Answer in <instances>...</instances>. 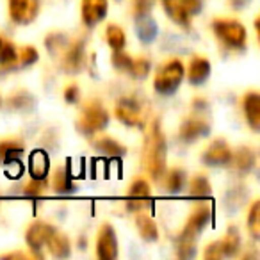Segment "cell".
I'll return each mask as SVG.
<instances>
[{
    "label": "cell",
    "instance_id": "obj_44",
    "mask_svg": "<svg viewBox=\"0 0 260 260\" xmlns=\"http://www.w3.org/2000/svg\"><path fill=\"white\" fill-rule=\"evenodd\" d=\"M23 253H11V255H4L2 258H23Z\"/></svg>",
    "mask_w": 260,
    "mask_h": 260
},
{
    "label": "cell",
    "instance_id": "obj_32",
    "mask_svg": "<svg viewBox=\"0 0 260 260\" xmlns=\"http://www.w3.org/2000/svg\"><path fill=\"white\" fill-rule=\"evenodd\" d=\"M246 223H248V228L253 237L258 239L260 237V202L251 203V207H249V210H248V219H246Z\"/></svg>",
    "mask_w": 260,
    "mask_h": 260
},
{
    "label": "cell",
    "instance_id": "obj_26",
    "mask_svg": "<svg viewBox=\"0 0 260 260\" xmlns=\"http://www.w3.org/2000/svg\"><path fill=\"white\" fill-rule=\"evenodd\" d=\"M15 64H18V50L11 41L0 38V66L9 68Z\"/></svg>",
    "mask_w": 260,
    "mask_h": 260
},
{
    "label": "cell",
    "instance_id": "obj_11",
    "mask_svg": "<svg viewBox=\"0 0 260 260\" xmlns=\"http://www.w3.org/2000/svg\"><path fill=\"white\" fill-rule=\"evenodd\" d=\"M107 0H82L80 13H82V23L86 27H94L107 15Z\"/></svg>",
    "mask_w": 260,
    "mask_h": 260
},
{
    "label": "cell",
    "instance_id": "obj_27",
    "mask_svg": "<svg viewBox=\"0 0 260 260\" xmlns=\"http://www.w3.org/2000/svg\"><path fill=\"white\" fill-rule=\"evenodd\" d=\"M230 164H234L241 173H248V171L255 166V153L249 148H241L239 152H235L234 155H232Z\"/></svg>",
    "mask_w": 260,
    "mask_h": 260
},
{
    "label": "cell",
    "instance_id": "obj_17",
    "mask_svg": "<svg viewBox=\"0 0 260 260\" xmlns=\"http://www.w3.org/2000/svg\"><path fill=\"white\" fill-rule=\"evenodd\" d=\"M136 32H138V38L143 43L150 45L155 41L157 34H159V27L150 15L136 16Z\"/></svg>",
    "mask_w": 260,
    "mask_h": 260
},
{
    "label": "cell",
    "instance_id": "obj_5",
    "mask_svg": "<svg viewBox=\"0 0 260 260\" xmlns=\"http://www.w3.org/2000/svg\"><path fill=\"white\" fill-rule=\"evenodd\" d=\"M210 219H212V207L209 203H200L198 207H194V210L189 216L187 223H185L184 230L180 234V239H192V241H196V237L202 234L203 228H207Z\"/></svg>",
    "mask_w": 260,
    "mask_h": 260
},
{
    "label": "cell",
    "instance_id": "obj_10",
    "mask_svg": "<svg viewBox=\"0 0 260 260\" xmlns=\"http://www.w3.org/2000/svg\"><path fill=\"white\" fill-rule=\"evenodd\" d=\"M232 155L234 152L230 150V146L226 145V141L223 139H217L214 141L212 145L207 148V152L203 153V164L210 168H223V166H228L232 162Z\"/></svg>",
    "mask_w": 260,
    "mask_h": 260
},
{
    "label": "cell",
    "instance_id": "obj_25",
    "mask_svg": "<svg viewBox=\"0 0 260 260\" xmlns=\"http://www.w3.org/2000/svg\"><path fill=\"white\" fill-rule=\"evenodd\" d=\"M221 248H223V256H235L241 249V237L235 226L228 228V234L221 239Z\"/></svg>",
    "mask_w": 260,
    "mask_h": 260
},
{
    "label": "cell",
    "instance_id": "obj_33",
    "mask_svg": "<svg viewBox=\"0 0 260 260\" xmlns=\"http://www.w3.org/2000/svg\"><path fill=\"white\" fill-rule=\"evenodd\" d=\"M150 68H152V64H150L148 59L138 57V59H132L130 68L126 73H128L130 77H134V79H145V77L150 73Z\"/></svg>",
    "mask_w": 260,
    "mask_h": 260
},
{
    "label": "cell",
    "instance_id": "obj_43",
    "mask_svg": "<svg viewBox=\"0 0 260 260\" xmlns=\"http://www.w3.org/2000/svg\"><path fill=\"white\" fill-rule=\"evenodd\" d=\"M249 2H251V0H230V6L235 9H242V8H246Z\"/></svg>",
    "mask_w": 260,
    "mask_h": 260
},
{
    "label": "cell",
    "instance_id": "obj_14",
    "mask_svg": "<svg viewBox=\"0 0 260 260\" xmlns=\"http://www.w3.org/2000/svg\"><path fill=\"white\" fill-rule=\"evenodd\" d=\"M210 77V62L207 57H196L191 59L189 62V70H187V79L192 86H202L207 82V79Z\"/></svg>",
    "mask_w": 260,
    "mask_h": 260
},
{
    "label": "cell",
    "instance_id": "obj_36",
    "mask_svg": "<svg viewBox=\"0 0 260 260\" xmlns=\"http://www.w3.org/2000/svg\"><path fill=\"white\" fill-rule=\"evenodd\" d=\"M47 178H43V180H38V178H32V180L29 182V184L25 185V194L27 196H32V198H38V196H41L45 191H47Z\"/></svg>",
    "mask_w": 260,
    "mask_h": 260
},
{
    "label": "cell",
    "instance_id": "obj_30",
    "mask_svg": "<svg viewBox=\"0 0 260 260\" xmlns=\"http://www.w3.org/2000/svg\"><path fill=\"white\" fill-rule=\"evenodd\" d=\"M150 194H152V189H150V184L145 180V178H138L130 184L128 187V198L134 200H150Z\"/></svg>",
    "mask_w": 260,
    "mask_h": 260
},
{
    "label": "cell",
    "instance_id": "obj_19",
    "mask_svg": "<svg viewBox=\"0 0 260 260\" xmlns=\"http://www.w3.org/2000/svg\"><path fill=\"white\" fill-rule=\"evenodd\" d=\"M48 170H50V160H48V155L43 150H36V152L30 153V160H29L30 177L38 178V180H43V178H47Z\"/></svg>",
    "mask_w": 260,
    "mask_h": 260
},
{
    "label": "cell",
    "instance_id": "obj_8",
    "mask_svg": "<svg viewBox=\"0 0 260 260\" xmlns=\"http://www.w3.org/2000/svg\"><path fill=\"white\" fill-rule=\"evenodd\" d=\"M96 255L100 260H114L118 256V237L112 224L104 223L96 237Z\"/></svg>",
    "mask_w": 260,
    "mask_h": 260
},
{
    "label": "cell",
    "instance_id": "obj_16",
    "mask_svg": "<svg viewBox=\"0 0 260 260\" xmlns=\"http://www.w3.org/2000/svg\"><path fill=\"white\" fill-rule=\"evenodd\" d=\"M82 64H84V43L82 41H77V43L68 45L64 59H62V68L68 73H77L80 72Z\"/></svg>",
    "mask_w": 260,
    "mask_h": 260
},
{
    "label": "cell",
    "instance_id": "obj_35",
    "mask_svg": "<svg viewBox=\"0 0 260 260\" xmlns=\"http://www.w3.org/2000/svg\"><path fill=\"white\" fill-rule=\"evenodd\" d=\"M196 253V241L192 239H180L178 241V248H177V255L178 258H191Z\"/></svg>",
    "mask_w": 260,
    "mask_h": 260
},
{
    "label": "cell",
    "instance_id": "obj_12",
    "mask_svg": "<svg viewBox=\"0 0 260 260\" xmlns=\"http://www.w3.org/2000/svg\"><path fill=\"white\" fill-rule=\"evenodd\" d=\"M210 132V125L202 118H189L180 125V139L184 143H194L196 139L205 138Z\"/></svg>",
    "mask_w": 260,
    "mask_h": 260
},
{
    "label": "cell",
    "instance_id": "obj_37",
    "mask_svg": "<svg viewBox=\"0 0 260 260\" xmlns=\"http://www.w3.org/2000/svg\"><path fill=\"white\" fill-rule=\"evenodd\" d=\"M130 62H132V57L126 55L123 50H114L112 54V66L119 72H128L130 68Z\"/></svg>",
    "mask_w": 260,
    "mask_h": 260
},
{
    "label": "cell",
    "instance_id": "obj_24",
    "mask_svg": "<svg viewBox=\"0 0 260 260\" xmlns=\"http://www.w3.org/2000/svg\"><path fill=\"white\" fill-rule=\"evenodd\" d=\"M189 194L192 198H200V200L209 198L212 194V185H210V182L203 175H196V177H192L189 180Z\"/></svg>",
    "mask_w": 260,
    "mask_h": 260
},
{
    "label": "cell",
    "instance_id": "obj_41",
    "mask_svg": "<svg viewBox=\"0 0 260 260\" xmlns=\"http://www.w3.org/2000/svg\"><path fill=\"white\" fill-rule=\"evenodd\" d=\"M150 200H134V198H128V202H126V209L130 210V212H139V210L146 209V207L150 205Z\"/></svg>",
    "mask_w": 260,
    "mask_h": 260
},
{
    "label": "cell",
    "instance_id": "obj_9",
    "mask_svg": "<svg viewBox=\"0 0 260 260\" xmlns=\"http://www.w3.org/2000/svg\"><path fill=\"white\" fill-rule=\"evenodd\" d=\"M116 118L126 126H139L143 121L141 118V104L134 96H125L116 104Z\"/></svg>",
    "mask_w": 260,
    "mask_h": 260
},
{
    "label": "cell",
    "instance_id": "obj_42",
    "mask_svg": "<svg viewBox=\"0 0 260 260\" xmlns=\"http://www.w3.org/2000/svg\"><path fill=\"white\" fill-rule=\"evenodd\" d=\"M64 100L68 102V104H77V100H79V87L77 86H68L64 89Z\"/></svg>",
    "mask_w": 260,
    "mask_h": 260
},
{
    "label": "cell",
    "instance_id": "obj_18",
    "mask_svg": "<svg viewBox=\"0 0 260 260\" xmlns=\"http://www.w3.org/2000/svg\"><path fill=\"white\" fill-rule=\"evenodd\" d=\"M45 246H47L48 251H50L54 256H57V258H68L70 253H72V246H70L68 237L57 230L52 232V235L48 237V241Z\"/></svg>",
    "mask_w": 260,
    "mask_h": 260
},
{
    "label": "cell",
    "instance_id": "obj_2",
    "mask_svg": "<svg viewBox=\"0 0 260 260\" xmlns=\"http://www.w3.org/2000/svg\"><path fill=\"white\" fill-rule=\"evenodd\" d=\"M184 77H185V68L182 64V61L180 59H171L170 62H166L157 72L155 79H153V87L160 94H171L178 89Z\"/></svg>",
    "mask_w": 260,
    "mask_h": 260
},
{
    "label": "cell",
    "instance_id": "obj_28",
    "mask_svg": "<svg viewBox=\"0 0 260 260\" xmlns=\"http://www.w3.org/2000/svg\"><path fill=\"white\" fill-rule=\"evenodd\" d=\"M105 40H107L109 47L112 50H123L125 48V43H126V38H125V32L119 25L116 23H109L107 29H105Z\"/></svg>",
    "mask_w": 260,
    "mask_h": 260
},
{
    "label": "cell",
    "instance_id": "obj_21",
    "mask_svg": "<svg viewBox=\"0 0 260 260\" xmlns=\"http://www.w3.org/2000/svg\"><path fill=\"white\" fill-rule=\"evenodd\" d=\"M136 226H138V232L143 241L153 242L159 239V228H157L155 221L150 216H146V214H139V216L136 217Z\"/></svg>",
    "mask_w": 260,
    "mask_h": 260
},
{
    "label": "cell",
    "instance_id": "obj_29",
    "mask_svg": "<svg viewBox=\"0 0 260 260\" xmlns=\"http://www.w3.org/2000/svg\"><path fill=\"white\" fill-rule=\"evenodd\" d=\"M187 184V175H185L184 170L180 168H175L168 173L166 177V187L170 189V192H180L182 189Z\"/></svg>",
    "mask_w": 260,
    "mask_h": 260
},
{
    "label": "cell",
    "instance_id": "obj_40",
    "mask_svg": "<svg viewBox=\"0 0 260 260\" xmlns=\"http://www.w3.org/2000/svg\"><path fill=\"white\" fill-rule=\"evenodd\" d=\"M207 260H219L223 256V248H221V241H214L210 242L205 248V253H203Z\"/></svg>",
    "mask_w": 260,
    "mask_h": 260
},
{
    "label": "cell",
    "instance_id": "obj_38",
    "mask_svg": "<svg viewBox=\"0 0 260 260\" xmlns=\"http://www.w3.org/2000/svg\"><path fill=\"white\" fill-rule=\"evenodd\" d=\"M155 0H132V11L134 16H143V15H150V11L153 9Z\"/></svg>",
    "mask_w": 260,
    "mask_h": 260
},
{
    "label": "cell",
    "instance_id": "obj_4",
    "mask_svg": "<svg viewBox=\"0 0 260 260\" xmlns=\"http://www.w3.org/2000/svg\"><path fill=\"white\" fill-rule=\"evenodd\" d=\"M212 30L228 48H242L248 41L246 27L235 20H216L212 23Z\"/></svg>",
    "mask_w": 260,
    "mask_h": 260
},
{
    "label": "cell",
    "instance_id": "obj_6",
    "mask_svg": "<svg viewBox=\"0 0 260 260\" xmlns=\"http://www.w3.org/2000/svg\"><path fill=\"white\" fill-rule=\"evenodd\" d=\"M8 8L13 22L25 25L36 20L40 13V0H8Z\"/></svg>",
    "mask_w": 260,
    "mask_h": 260
},
{
    "label": "cell",
    "instance_id": "obj_34",
    "mask_svg": "<svg viewBox=\"0 0 260 260\" xmlns=\"http://www.w3.org/2000/svg\"><path fill=\"white\" fill-rule=\"evenodd\" d=\"M18 61L22 66L36 64V62L40 61V52L34 47H22L18 50Z\"/></svg>",
    "mask_w": 260,
    "mask_h": 260
},
{
    "label": "cell",
    "instance_id": "obj_39",
    "mask_svg": "<svg viewBox=\"0 0 260 260\" xmlns=\"http://www.w3.org/2000/svg\"><path fill=\"white\" fill-rule=\"evenodd\" d=\"M182 8H184L185 15L191 18V16H196L202 13L203 9V0H180Z\"/></svg>",
    "mask_w": 260,
    "mask_h": 260
},
{
    "label": "cell",
    "instance_id": "obj_15",
    "mask_svg": "<svg viewBox=\"0 0 260 260\" xmlns=\"http://www.w3.org/2000/svg\"><path fill=\"white\" fill-rule=\"evenodd\" d=\"M23 155V145L15 139L0 141V166H15Z\"/></svg>",
    "mask_w": 260,
    "mask_h": 260
},
{
    "label": "cell",
    "instance_id": "obj_23",
    "mask_svg": "<svg viewBox=\"0 0 260 260\" xmlns=\"http://www.w3.org/2000/svg\"><path fill=\"white\" fill-rule=\"evenodd\" d=\"M166 15L170 16L171 22L178 23L182 27H189V16L185 15L184 8H182L180 0H160Z\"/></svg>",
    "mask_w": 260,
    "mask_h": 260
},
{
    "label": "cell",
    "instance_id": "obj_31",
    "mask_svg": "<svg viewBox=\"0 0 260 260\" xmlns=\"http://www.w3.org/2000/svg\"><path fill=\"white\" fill-rule=\"evenodd\" d=\"M8 105L15 111H22V112H27L32 109L34 105V100L29 93H16L13 96H9L8 100Z\"/></svg>",
    "mask_w": 260,
    "mask_h": 260
},
{
    "label": "cell",
    "instance_id": "obj_13",
    "mask_svg": "<svg viewBox=\"0 0 260 260\" xmlns=\"http://www.w3.org/2000/svg\"><path fill=\"white\" fill-rule=\"evenodd\" d=\"M242 109H244L246 121L253 132L260 130V94L255 91H249L242 98Z\"/></svg>",
    "mask_w": 260,
    "mask_h": 260
},
{
    "label": "cell",
    "instance_id": "obj_3",
    "mask_svg": "<svg viewBox=\"0 0 260 260\" xmlns=\"http://www.w3.org/2000/svg\"><path fill=\"white\" fill-rule=\"evenodd\" d=\"M109 123V114L104 107L100 105V102H89V104L84 105L82 114L79 118V130L86 136H93L96 132H102V130L107 126Z\"/></svg>",
    "mask_w": 260,
    "mask_h": 260
},
{
    "label": "cell",
    "instance_id": "obj_7",
    "mask_svg": "<svg viewBox=\"0 0 260 260\" xmlns=\"http://www.w3.org/2000/svg\"><path fill=\"white\" fill-rule=\"evenodd\" d=\"M54 230H55V228L52 226V224L43 223V221H36V223H32L29 228H27L25 241H27V246H29V249L32 251V255L40 256V258L43 256L41 249L45 248L48 237H50Z\"/></svg>",
    "mask_w": 260,
    "mask_h": 260
},
{
    "label": "cell",
    "instance_id": "obj_22",
    "mask_svg": "<svg viewBox=\"0 0 260 260\" xmlns=\"http://www.w3.org/2000/svg\"><path fill=\"white\" fill-rule=\"evenodd\" d=\"M94 148H96L102 155H107V157H123L126 153L125 146H123L121 143H118L112 138H107V136L98 138L96 141H94Z\"/></svg>",
    "mask_w": 260,
    "mask_h": 260
},
{
    "label": "cell",
    "instance_id": "obj_1",
    "mask_svg": "<svg viewBox=\"0 0 260 260\" xmlns=\"http://www.w3.org/2000/svg\"><path fill=\"white\" fill-rule=\"evenodd\" d=\"M166 159H168L166 138L162 134L159 119H153L150 123L148 130H146L145 148H143V166H145V171L148 173V177L153 182H159L164 177Z\"/></svg>",
    "mask_w": 260,
    "mask_h": 260
},
{
    "label": "cell",
    "instance_id": "obj_20",
    "mask_svg": "<svg viewBox=\"0 0 260 260\" xmlns=\"http://www.w3.org/2000/svg\"><path fill=\"white\" fill-rule=\"evenodd\" d=\"M52 187L55 189V192L59 194H70L75 191V182H73V175L70 171V168H59L55 170L54 178H52Z\"/></svg>",
    "mask_w": 260,
    "mask_h": 260
}]
</instances>
